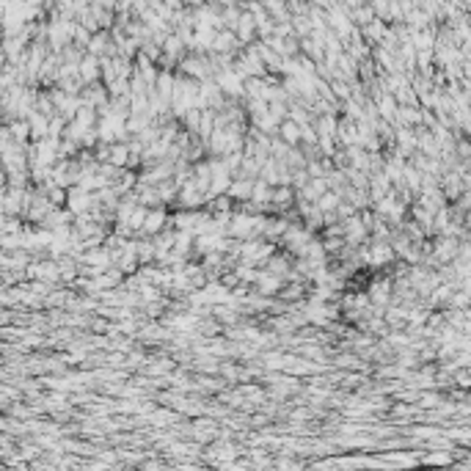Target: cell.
Returning a JSON list of instances; mask_svg holds the SVG:
<instances>
[{
	"label": "cell",
	"instance_id": "2",
	"mask_svg": "<svg viewBox=\"0 0 471 471\" xmlns=\"http://www.w3.org/2000/svg\"><path fill=\"white\" fill-rule=\"evenodd\" d=\"M163 221H166V215H163L160 210H157V213H149L146 215V223H143V231H149V234H152V231H160L163 229Z\"/></svg>",
	"mask_w": 471,
	"mask_h": 471
},
{
	"label": "cell",
	"instance_id": "7",
	"mask_svg": "<svg viewBox=\"0 0 471 471\" xmlns=\"http://www.w3.org/2000/svg\"><path fill=\"white\" fill-rule=\"evenodd\" d=\"M300 127L295 124V121H286V124H281V135H284V141H290V143H295L300 138Z\"/></svg>",
	"mask_w": 471,
	"mask_h": 471
},
{
	"label": "cell",
	"instance_id": "9",
	"mask_svg": "<svg viewBox=\"0 0 471 471\" xmlns=\"http://www.w3.org/2000/svg\"><path fill=\"white\" fill-rule=\"evenodd\" d=\"M166 50L171 53V56H174V53H179V50H182V39H179V36H171V39H166Z\"/></svg>",
	"mask_w": 471,
	"mask_h": 471
},
{
	"label": "cell",
	"instance_id": "10",
	"mask_svg": "<svg viewBox=\"0 0 471 471\" xmlns=\"http://www.w3.org/2000/svg\"><path fill=\"white\" fill-rule=\"evenodd\" d=\"M290 190L286 188H278V190H273V201H278V204H284V201H290Z\"/></svg>",
	"mask_w": 471,
	"mask_h": 471
},
{
	"label": "cell",
	"instance_id": "1",
	"mask_svg": "<svg viewBox=\"0 0 471 471\" xmlns=\"http://www.w3.org/2000/svg\"><path fill=\"white\" fill-rule=\"evenodd\" d=\"M88 204H91V196L86 193V190H72V196H69V213L72 215H77V213H83V210H88Z\"/></svg>",
	"mask_w": 471,
	"mask_h": 471
},
{
	"label": "cell",
	"instance_id": "4",
	"mask_svg": "<svg viewBox=\"0 0 471 471\" xmlns=\"http://www.w3.org/2000/svg\"><path fill=\"white\" fill-rule=\"evenodd\" d=\"M251 199H254V201H259V204H262V201H268V199H273V190H270L268 185H265V182H254V193H251Z\"/></svg>",
	"mask_w": 471,
	"mask_h": 471
},
{
	"label": "cell",
	"instance_id": "5",
	"mask_svg": "<svg viewBox=\"0 0 471 471\" xmlns=\"http://www.w3.org/2000/svg\"><path fill=\"white\" fill-rule=\"evenodd\" d=\"M213 47H215V50H221V53H226V50H231V47H234V36H231V33H218L215 42H213Z\"/></svg>",
	"mask_w": 471,
	"mask_h": 471
},
{
	"label": "cell",
	"instance_id": "3",
	"mask_svg": "<svg viewBox=\"0 0 471 471\" xmlns=\"http://www.w3.org/2000/svg\"><path fill=\"white\" fill-rule=\"evenodd\" d=\"M229 193L231 196H251V193H254V182H251V179H240V182H234V185L229 188Z\"/></svg>",
	"mask_w": 471,
	"mask_h": 471
},
{
	"label": "cell",
	"instance_id": "6",
	"mask_svg": "<svg viewBox=\"0 0 471 471\" xmlns=\"http://www.w3.org/2000/svg\"><path fill=\"white\" fill-rule=\"evenodd\" d=\"M333 207H339V196H336V193H323V196H320V201H317V210H320V213H325V210H333Z\"/></svg>",
	"mask_w": 471,
	"mask_h": 471
},
{
	"label": "cell",
	"instance_id": "8",
	"mask_svg": "<svg viewBox=\"0 0 471 471\" xmlns=\"http://www.w3.org/2000/svg\"><path fill=\"white\" fill-rule=\"evenodd\" d=\"M276 286H278L276 276H259V292H262V295H265V292H268V295H270V292H276Z\"/></svg>",
	"mask_w": 471,
	"mask_h": 471
}]
</instances>
